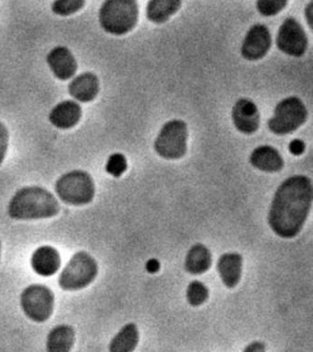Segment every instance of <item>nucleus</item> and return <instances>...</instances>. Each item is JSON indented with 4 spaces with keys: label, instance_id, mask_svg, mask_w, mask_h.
<instances>
[{
    "label": "nucleus",
    "instance_id": "412c9836",
    "mask_svg": "<svg viewBox=\"0 0 313 352\" xmlns=\"http://www.w3.org/2000/svg\"><path fill=\"white\" fill-rule=\"evenodd\" d=\"M182 2L175 0H155L148 2L147 16L155 24H162L169 21L180 10Z\"/></svg>",
    "mask_w": 313,
    "mask_h": 352
},
{
    "label": "nucleus",
    "instance_id": "6e6552de",
    "mask_svg": "<svg viewBox=\"0 0 313 352\" xmlns=\"http://www.w3.org/2000/svg\"><path fill=\"white\" fill-rule=\"evenodd\" d=\"M21 305L27 318L43 323L48 320L54 312V293L45 285H30L21 294Z\"/></svg>",
    "mask_w": 313,
    "mask_h": 352
},
{
    "label": "nucleus",
    "instance_id": "4468645a",
    "mask_svg": "<svg viewBox=\"0 0 313 352\" xmlns=\"http://www.w3.org/2000/svg\"><path fill=\"white\" fill-rule=\"evenodd\" d=\"M250 164L266 173L279 172L284 167V160L279 151L269 145L259 146L252 151Z\"/></svg>",
    "mask_w": 313,
    "mask_h": 352
},
{
    "label": "nucleus",
    "instance_id": "b1692460",
    "mask_svg": "<svg viewBox=\"0 0 313 352\" xmlns=\"http://www.w3.org/2000/svg\"><path fill=\"white\" fill-rule=\"evenodd\" d=\"M128 164L125 156L122 153H114L109 156L106 164L107 173L114 177H120L127 170Z\"/></svg>",
    "mask_w": 313,
    "mask_h": 352
},
{
    "label": "nucleus",
    "instance_id": "a878e982",
    "mask_svg": "<svg viewBox=\"0 0 313 352\" xmlns=\"http://www.w3.org/2000/svg\"><path fill=\"white\" fill-rule=\"evenodd\" d=\"M8 146H9V132L4 124L0 122V165L6 156Z\"/></svg>",
    "mask_w": 313,
    "mask_h": 352
},
{
    "label": "nucleus",
    "instance_id": "9d476101",
    "mask_svg": "<svg viewBox=\"0 0 313 352\" xmlns=\"http://www.w3.org/2000/svg\"><path fill=\"white\" fill-rule=\"evenodd\" d=\"M272 38L268 28L255 24L250 28L244 38L241 54L244 59L258 60L265 57L271 48Z\"/></svg>",
    "mask_w": 313,
    "mask_h": 352
},
{
    "label": "nucleus",
    "instance_id": "cd10ccee",
    "mask_svg": "<svg viewBox=\"0 0 313 352\" xmlns=\"http://www.w3.org/2000/svg\"><path fill=\"white\" fill-rule=\"evenodd\" d=\"M266 344L261 341H252L246 346L243 352H266Z\"/></svg>",
    "mask_w": 313,
    "mask_h": 352
},
{
    "label": "nucleus",
    "instance_id": "5701e85b",
    "mask_svg": "<svg viewBox=\"0 0 313 352\" xmlns=\"http://www.w3.org/2000/svg\"><path fill=\"white\" fill-rule=\"evenodd\" d=\"M84 0H57L52 5V10L57 15L70 16L84 7Z\"/></svg>",
    "mask_w": 313,
    "mask_h": 352
},
{
    "label": "nucleus",
    "instance_id": "423d86ee",
    "mask_svg": "<svg viewBox=\"0 0 313 352\" xmlns=\"http://www.w3.org/2000/svg\"><path fill=\"white\" fill-rule=\"evenodd\" d=\"M307 118V110L303 102L296 96H290L277 104L273 118L268 120V129L279 136L293 133Z\"/></svg>",
    "mask_w": 313,
    "mask_h": 352
},
{
    "label": "nucleus",
    "instance_id": "f3484780",
    "mask_svg": "<svg viewBox=\"0 0 313 352\" xmlns=\"http://www.w3.org/2000/svg\"><path fill=\"white\" fill-rule=\"evenodd\" d=\"M68 91L76 100L87 103L97 98L100 91V81L95 74L84 73L70 82Z\"/></svg>",
    "mask_w": 313,
    "mask_h": 352
},
{
    "label": "nucleus",
    "instance_id": "9b49d317",
    "mask_svg": "<svg viewBox=\"0 0 313 352\" xmlns=\"http://www.w3.org/2000/svg\"><path fill=\"white\" fill-rule=\"evenodd\" d=\"M232 117L235 128L241 133L252 134L259 129V110L250 99H239L233 107Z\"/></svg>",
    "mask_w": 313,
    "mask_h": 352
},
{
    "label": "nucleus",
    "instance_id": "6ab92c4d",
    "mask_svg": "<svg viewBox=\"0 0 313 352\" xmlns=\"http://www.w3.org/2000/svg\"><path fill=\"white\" fill-rule=\"evenodd\" d=\"M213 263L211 250L202 243L195 244L186 256L185 269L188 274H204L211 268Z\"/></svg>",
    "mask_w": 313,
    "mask_h": 352
},
{
    "label": "nucleus",
    "instance_id": "bb28decb",
    "mask_svg": "<svg viewBox=\"0 0 313 352\" xmlns=\"http://www.w3.org/2000/svg\"><path fill=\"white\" fill-rule=\"evenodd\" d=\"M288 150L293 155H301L305 151V143L301 140H294L288 145Z\"/></svg>",
    "mask_w": 313,
    "mask_h": 352
},
{
    "label": "nucleus",
    "instance_id": "39448f33",
    "mask_svg": "<svg viewBox=\"0 0 313 352\" xmlns=\"http://www.w3.org/2000/svg\"><path fill=\"white\" fill-rule=\"evenodd\" d=\"M98 263L85 252H79L71 258L60 274V287L65 291H78L89 286L98 275Z\"/></svg>",
    "mask_w": 313,
    "mask_h": 352
},
{
    "label": "nucleus",
    "instance_id": "4be33fe9",
    "mask_svg": "<svg viewBox=\"0 0 313 352\" xmlns=\"http://www.w3.org/2000/svg\"><path fill=\"white\" fill-rule=\"evenodd\" d=\"M210 292L207 286L199 280H193L186 289V300L192 307H199L208 299Z\"/></svg>",
    "mask_w": 313,
    "mask_h": 352
},
{
    "label": "nucleus",
    "instance_id": "a211bd4d",
    "mask_svg": "<svg viewBox=\"0 0 313 352\" xmlns=\"http://www.w3.org/2000/svg\"><path fill=\"white\" fill-rule=\"evenodd\" d=\"M76 333L68 324H59L49 332L46 352H70L75 343Z\"/></svg>",
    "mask_w": 313,
    "mask_h": 352
},
{
    "label": "nucleus",
    "instance_id": "dca6fc26",
    "mask_svg": "<svg viewBox=\"0 0 313 352\" xmlns=\"http://www.w3.org/2000/svg\"><path fill=\"white\" fill-rule=\"evenodd\" d=\"M31 264L34 271L42 276H51L61 266V258L57 250L51 246L38 248L32 256Z\"/></svg>",
    "mask_w": 313,
    "mask_h": 352
},
{
    "label": "nucleus",
    "instance_id": "0eeeda50",
    "mask_svg": "<svg viewBox=\"0 0 313 352\" xmlns=\"http://www.w3.org/2000/svg\"><path fill=\"white\" fill-rule=\"evenodd\" d=\"M188 126L183 120H170L162 126L153 148L162 158L181 159L188 150Z\"/></svg>",
    "mask_w": 313,
    "mask_h": 352
},
{
    "label": "nucleus",
    "instance_id": "f8f14e48",
    "mask_svg": "<svg viewBox=\"0 0 313 352\" xmlns=\"http://www.w3.org/2000/svg\"><path fill=\"white\" fill-rule=\"evenodd\" d=\"M46 60L54 76L60 80L72 78L78 70V63L75 56L65 46H57L52 50L46 57Z\"/></svg>",
    "mask_w": 313,
    "mask_h": 352
},
{
    "label": "nucleus",
    "instance_id": "393cba45",
    "mask_svg": "<svg viewBox=\"0 0 313 352\" xmlns=\"http://www.w3.org/2000/svg\"><path fill=\"white\" fill-rule=\"evenodd\" d=\"M288 5L285 0H259L257 2L258 12L262 16H276Z\"/></svg>",
    "mask_w": 313,
    "mask_h": 352
},
{
    "label": "nucleus",
    "instance_id": "20e7f679",
    "mask_svg": "<svg viewBox=\"0 0 313 352\" xmlns=\"http://www.w3.org/2000/svg\"><path fill=\"white\" fill-rule=\"evenodd\" d=\"M95 190L91 175L81 170L65 173L56 184V194L60 199L72 206H83L91 202Z\"/></svg>",
    "mask_w": 313,
    "mask_h": 352
},
{
    "label": "nucleus",
    "instance_id": "7ed1b4c3",
    "mask_svg": "<svg viewBox=\"0 0 313 352\" xmlns=\"http://www.w3.org/2000/svg\"><path fill=\"white\" fill-rule=\"evenodd\" d=\"M138 19V3L133 0H109L100 8V26L111 34L125 35L131 32Z\"/></svg>",
    "mask_w": 313,
    "mask_h": 352
},
{
    "label": "nucleus",
    "instance_id": "1a4fd4ad",
    "mask_svg": "<svg viewBox=\"0 0 313 352\" xmlns=\"http://www.w3.org/2000/svg\"><path fill=\"white\" fill-rule=\"evenodd\" d=\"M277 48L293 57L303 56L307 49L306 32L296 19H285L277 36Z\"/></svg>",
    "mask_w": 313,
    "mask_h": 352
},
{
    "label": "nucleus",
    "instance_id": "2eb2a0df",
    "mask_svg": "<svg viewBox=\"0 0 313 352\" xmlns=\"http://www.w3.org/2000/svg\"><path fill=\"white\" fill-rule=\"evenodd\" d=\"M82 117L79 104L72 100H65L56 104L49 115V120L56 128L67 129L73 128Z\"/></svg>",
    "mask_w": 313,
    "mask_h": 352
},
{
    "label": "nucleus",
    "instance_id": "c85d7f7f",
    "mask_svg": "<svg viewBox=\"0 0 313 352\" xmlns=\"http://www.w3.org/2000/svg\"><path fill=\"white\" fill-rule=\"evenodd\" d=\"M305 18H306L307 24L310 29H312L313 23V2H310L305 8Z\"/></svg>",
    "mask_w": 313,
    "mask_h": 352
},
{
    "label": "nucleus",
    "instance_id": "f257e3e1",
    "mask_svg": "<svg viewBox=\"0 0 313 352\" xmlns=\"http://www.w3.org/2000/svg\"><path fill=\"white\" fill-rule=\"evenodd\" d=\"M313 187L307 176L285 179L274 192L268 213V224L283 239L295 238L306 222L312 206Z\"/></svg>",
    "mask_w": 313,
    "mask_h": 352
},
{
    "label": "nucleus",
    "instance_id": "ddd939ff",
    "mask_svg": "<svg viewBox=\"0 0 313 352\" xmlns=\"http://www.w3.org/2000/svg\"><path fill=\"white\" fill-rule=\"evenodd\" d=\"M243 261V256L236 252L224 253L219 257L217 270L226 287L235 288L240 283Z\"/></svg>",
    "mask_w": 313,
    "mask_h": 352
},
{
    "label": "nucleus",
    "instance_id": "7c9ffc66",
    "mask_svg": "<svg viewBox=\"0 0 313 352\" xmlns=\"http://www.w3.org/2000/svg\"><path fill=\"white\" fill-rule=\"evenodd\" d=\"M0 257H1V242H0Z\"/></svg>",
    "mask_w": 313,
    "mask_h": 352
},
{
    "label": "nucleus",
    "instance_id": "c756f323",
    "mask_svg": "<svg viewBox=\"0 0 313 352\" xmlns=\"http://www.w3.org/2000/svg\"><path fill=\"white\" fill-rule=\"evenodd\" d=\"M160 269V263H158V260L155 258H152V260L148 261L147 263V270L148 272L150 274H155Z\"/></svg>",
    "mask_w": 313,
    "mask_h": 352
},
{
    "label": "nucleus",
    "instance_id": "f03ea898",
    "mask_svg": "<svg viewBox=\"0 0 313 352\" xmlns=\"http://www.w3.org/2000/svg\"><path fill=\"white\" fill-rule=\"evenodd\" d=\"M58 201L42 187L28 186L19 190L9 203V216L13 219H50L59 213Z\"/></svg>",
    "mask_w": 313,
    "mask_h": 352
},
{
    "label": "nucleus",
    "instance_id": "aec40b11",
    "mask_svg": "<svg viewBox=\"0 0 313 352\" xmlns=\"http://www.w3.org/2000/svg\"><path fill=\"white\" fill-rule=\"evenodd\" d=\"M140 340L139 329L134 323L126 324L109 343V352H133Z\"/></svg>",
    "mask_w": 313,
    "mask_h": 352
}]
</instances>
